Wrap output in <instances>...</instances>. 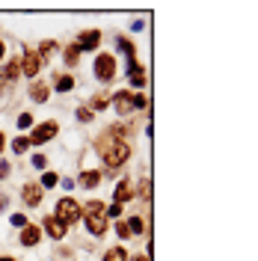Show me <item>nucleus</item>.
<instances>
[{
	"mask_svg": "<svg viewBox=\"0 0 258 261\" xmlns=\"http://www.w3.org/2000/svg\"><path fill=\"white\" fill-rule=\"evenodd\" d=\"M0 261H15L12 255H0Z\"/></svg>",
	"mask_w": 258,
	"mask_h": 261,
	"instance_id": "nucleus-41",
	"label": "nucleus"
},
{
	"mask_svg": "<svg viewBox=\"0 0 258 261\" xmlns=\"http://www.w3.org/2000/svg\"><path fill=\"white\" fill-rule=\"evenodd\" d=\"M6 208H9V196L0 193V211H6Z\"/></svg>",
	"mask_w": 258,
	"mask_h": 261,
	"instance_id": "nucleus-36",
	"label": "nucleus"
},
{
	"mask_svg": "<svg viewBox=\"0 0 258 261\" xmlns=\"http://www.w3.org/2000/svg\"><path fill=\"white\" fill-rule=\"evenodd\" d=\"M3 146H6V137H3V130H0V151H3Z\"/></svg>",
	"mask_w": 258,
	"mask_h": 261,
	"instance_id": "nucleus-38",
	"label": "nucleus"
},
{
	"mask_svg": "<svg viewBox=\"0 0 258 261\" xmlns=\"http://www.w3.org/2000/svg\"><path fill=\"white\" fill-rule=\"evenodd\" d=\"M68 89H74V77H71V74L57 77V92H68Z\"/></svg>",
	"mask_w": 258,
	"mask_h": 261,
	"instance_id": "nucleus-17",
	"label": "nucleus"
},
{
	"mask_svg": "<svg viewBox=\"0 0 258 261\" xmlns=\"http://www.w3.org/2000/svg\"><path fill=\"white\" fill-rule=\"evenodd\" d=\"M107 107H110V98H107V95H95V98H92V107H89V110L95 113V110H107Z\"/></svg>",
	"mask_w": 258,
	"mask_h": 261,
	"instance_id": "nucleus-20",
	"label": "nucleus"
},
{
	"mask_svg": "<svg viewBox=\"0 0 258 261\" xmlns=\"http://www.w3.org/2000/svg\"><path fill=\"white\" fill-rule=\"evenodd\" d=\"M24 205L27 208H39L42 205V199H45V190L39 187V184H24Z\"/></svg>",
	"mask_w": 258,
	"mask_h": 261,
	"instance_id": "nucleus-10",
	"label": "nucleus"
},
{
	"mask_svg": "<svg viewBox=\"0 0 258 261\" xmlns=\"http://www.w3.org/2000/svg\"><path fill=\"white\" fill-rule=\"evenodd\" d=\"M0 74H3V81L6 83H15L21 77V60H9L6 68H0Z\"/></svg>",
	"mask_w": 258,
	"mask_h": 261,
	"instance_id": "nucleus-14",
	"label": "nucleus"
},
{
	"mask_svg": "<svg viewBox=\"0 0 258 261\" xmlns=\"http://www.w3.org/2000/svg\"><path fill=\"white\" fill-rule=\"evenodd\" d=\"M134 107H145V95L143 92H134Z\"/></svg>",
	"mask_w": 258,
	"mask_h": 261,
	"instance_id": "nucleus-34",
	"label": "nucleus"
},
{
	"mask_svg": "<svg viewBox=\"0 0 258 261\" xmlns=\"http://www.w3.org/2000/svg\"><path fill=\"white\" fill-rule=\"evenodd\" d=\"M48 95H50V86H48V83H42V81H33L30 83V98L36 101V104H45V101H48Z\"/></svg>",
	"mask_w": 258,
	"mask_h": 261,
	"instance_id": "nucleus-13",
	"label": "nucleus"
},
{
	"mask_svg": "<svg viewBox=\"0 0 258 261\" xmlns=\"http://www.w3.org/2000/svg\"><path fill=\"white\" fill-rule=\"evenodd\" d=\"M78 54H81V50L74 48V45H68V48H65V65H74V63H78Z\"/></svg>",
	"mask_w": 258,
	"mask_h": 261,
	"instance_id": "nucleus-24",
	"label": "nucleus"
},
{
	"mask_svg": "<svg viewBox=\"0 0 258 261\" xmlns=\"http://www.w3.org/2000/svg\"><path fill=\"white\" fill-rule=\"evenodd\" d=\"M140 196H143V199H151V181L148 178L140 181Z\"/></svg>",
	"mask_w": 258,
	"mask_h": 261,
	"instance_id": "nucleus-28",
	"label": "nucleus"
},
{
	"mask_svg": "<svg viewBox=\"0 0 258 261\" xmlns=\"http://www.w3.org/2000/svg\"><path fill=\"white\" fill-rule=\"evenodd\" d=\"M12 226L24 228V226H27V217H24V214H12Z\"/></svg>",
	"mask_w": 258,
	"mask_h": 261,
	"instance_id": "nucleus-32",
	"label": "nucleus"
},
{
	"mask_svg": "<svg viewBox=\"0 0 258 261\" xmlns=\"http://www.w3.org/2000/svg\"><path fill=\"white\" fill-rule=\"evenodd\" d=\"M39 241H42V228L39 226H30L27 223V226L21 228V246H36Z\"/></svg>",
	"mask_w": 258,
	"mask_h": 261,
	"instance_id": "nucleus-12",
	"label": "nucleus"
},
{
	"mask_svg": "<svg viewBox=\"0 0 258 261\" xmlns=\"http://www.w3.org/2000/svg\"><path fill=\"white\" fill-rule=\"evenodd\" d=\"M95 77L101 83H110L116 77V57L113 54H98L95 57Z\"/></svg>",
	"mask_w": 258,
	"mask_h": 261,
	"instance_id": "nucleus-4",
	"label": "nucleus"
},
{
	"mask_svg": "<svg viewBox=\"0 0 258 261\" xmlns=\"http://www.w3.org/2000/svg\"><path fill=\"white\" fill-rule=\"evenodd\" d=\"M104 261H128V252H125L122 246H110V249L104 252Z\"/></svg>",
	"mask_w": 258,
	"mask_h": 261,
	"instance_id": "nucleus-16",
	"label": "nucleus"
},
{
	"mask_svg": "<svg viewBox=\"0 0 258 261\" xmlns=\"http://www.w3.org/2000/svg\"><path fill=\"white\" fill-rule=\"evenodd\" d=\"M98 45H101V30H83L81 36H78V45H74V48L78 50H95Z\"/></svg>",
	"mask_w": 258,
	"mask_h": 261,
	"instance_id": "nucleus-7",
	"label": "nucleus"
},
{
	"mask_svg": "<svg viewBox=\"0 0 258 261\" xmlns=\"http://www.w3.org/2000/svg\"><path fill=\"white\" fill-rule=\"evenodd\" d=\"M6 86H9V83L3 81V74H0V92H3V89H6Z\"/></svg>",
	"mask_w": 258,
	"mask_h": 261,
	"instance_id": "nucleus-40",
	"label": "nucleus"
},
{
	"mask_svg": "<svg viewBox=\"0 0 258 261\" xmlns=\"http://www.w3.org/2000/svg\"><path fill=\"white\" fill-rule=\"evenodd\" d=\"M122 214V205H110L107 211H104V217H119Z\"/></svg>",
	"mask_w": 258,
	"mask_h": 261,
	"instance_id": "nucleus-33",
	"label": "nucleus"
},
{
	"mask_svg": "<svg viewBox=\"0 0 258 261\" xmlns=\"http://www.w3.org/2000/svg\"><path fill=\"white\" fill-rule=\"evenodd\" d=\"M27 148H30V140H27V137H15V140H12V151H15V154H24Z\"/></svg>",
	"mask_w": 258,
	"mask_h": 261,
	"instance_id": "nucleus-18",
	"label": "nucleus"
},
{
	"mask_svg": "<svg viewBox=\"0 0 258 261\" xmlns=\"http://www.w3.org/2000/svg\"><path fill=\"white\" fill-rule=\"evenodd\" d=\"M60 134V125L54 122V119H48V122H39V125H33V134L27 137L30 140V146H45L48 140H54Z\"/></svg>",
	"mask_w": 258,
	"mask_h": 261,
	"instance_id": "nucleus-3",
	"label": "nucleus"
},
{
	"mask_svg": "<svg viewBox=\"0 0 258 261\" xmlns=\"http://www.w3.org/2000/svg\"><path fill=\"white\" fill-rule=\"evenodd\" d=\"M9 172H12V166H9V163H0V181L6 178V175H9Z\"/></svg>",
	"mask_w": 258,
	"mask_h": 261,
	"instance_id": "nucleus-35",
	"label": "nucleus"
},
{
	"mask_svg": "<svg viewBox=\"0 0 258 261\" xmlns=\"http://www.w3.org/2000/svg\"><path fill=\"white\" fill-rule=\"evenodd\" d=\"M128 199H134V184H131L128 178H122L113 190V205H125Z\"/></svg>",
	"mask_w": 258,
	"mask_h": 261,
	"instance_id": "nucleus-11",
	"label": "nucleus"
},
{
	"mask_svg": "<svg viewBox=\"0 0 258 261\" xmlns=\"http://www.w3.org/2000/svg\"><path fill=\"white\" fill-rule=\"evenodd\" d=\"M83 211H86V214H104L107 208H104V202H98V199H92V202H89V205H86Z\"/></svg>",
	"mask_w": 258,
	"mask_h": 261,
	"instance_id": "nucleus-23",
	"label": "nucleus"
},
{
	"mask_svg": "<svg viewBox=\"0 0 258 261\" xmlns=\"http://www.w3.org/2000/svg\"><path fill=\"white\" fill-rule=\"evenodd\" d=\"M131 261H151V258H148V255H134Z\"/></svg>",
	"mask_w": 258,
	"mask_h": 261,
	"instance_id": "nucleus-37",
	"label": "nucleus"
},
{
	"mask_svg": "<svg viewBox=\"0 0 258 261\" xmlns=\"http://www.w3.org/2000/svg\"><path fill=\"white\" fill-rule=\"evenodd\" d=\"M83 220H86L89 234H95V238L107 234V228H110V223H107V217H104V214H83Z\"/></svg>",
	"mask_w": 258,
	"mask_h": 261,
	"instance_id": "nucleus-6",
	"label": "nucleus"
},
{
	"mask_svg": "<svg viewBox=\"0 0 258 261\" xmlns=\"http://www.w3.org/2000/svg\"><path fill=\"white\" fill-rule=\"evenodd\" d=\"M3 57H6V45H3V42H0V60H3Z\"/></svg>",
	"mask_w": 258,
	"mask_h": 261,
	"instance_id": "nucleus-39",
	"label": "nucleus"
},
{
	"mask_svg": "<svg viewBox=\"0 0 258 261\" xmlns=\"http://www.w3.org/2000/svg\"><path fill=\"white\" fill-rule=\"evenodd\" d=\"M33 166H36V169H45V166H48V158H45V154H36V158H33Z\"/></svg>",
	"mask_w": 258,
	"mask_h": 261,
	"instance_id": "nucleus-31",
	"label": "nucleus"
},
{
	"mask_svg": "<svg viewBox=\"0 0 258 261\" xmlns=\"http://www.w3.org/2000/svg\"><path fill=\"white\" fill-rule=\"evenodd\" d=\"M128 228H131V238H134V234H140V231H143V220H140V217H131Z\"/></svg>",
	"mask_w": 258,
	"mask_h": 261,
	"instance_id": "nucleus-27",
	"label": "nucleus"
},
{
	"mask_svg": "<svg viewBox=\"0 0 258 261\" xmlns=\"http://www.w3.org/2000/svg\"><path fill=\"white\" fill-rule=\"evenodd\" d=\"M42 71V57L36 54V50H24V60H21V74H27V77H36Z\"/></svg>",
	"mask_w": 258,
	"mask_h": 261,
	"instance_id": "nucleus-5",
	"label": "nucleus"
},
{
	"mask_svg": "<svg viewBox=\"0 0 258 261\" xmlns=\"http://www.w3.org/2000/svg\"><path fill=\"white\" fill-rule=\"evenodd\" d=\"M78 119H81V122H92V119H95V113H92L89 107H81V110H78Z\"/></svg>",
	"mask_w": 258,
	"mask_h": 261,
	"instance_id": "nucleus-30",
	"label": "nucleus"
},
{
	"mask_svg": "<svg viewBox=\"0 0 258 261\" xmlns=\"http://www.w3.org/2000/svg\"><path fill=\"white\" fill-rule=\"evenodd\" d=\"M131 86H134V89H143V86H145V74H143V68L131 71Z\"/></svg>",
	"mask_w": 258,
	"mask_h": 261,
	"instance_id": "nucleus-19",
	"label": "nucleus"
},
{
	"mask_svg": "<svg viewBox=\"0 0 258 261\" xmlns=\"http://www.w3.org/2000/svg\"><path fill=\"white\" fill-rule=\"evenodd\" d=\"M98 151H101V158H104V163H110V166H122V163L131 158V146L125 143V140H116V137H110V134H101L98 137Z\"/></svg>",
	"mask_w": 258,
	"mask_h": 261,
	"instance_id": "nucleus-1",
	"label": "nucleus"
},
{
	"mask_svg": "<svg viewBox=\"0 0 258 261\" xmlns=\"http://www.w3.org/2000/svg\"><path fill=\"white\" fill-rule=\"evenodd\" d=\"M42 228L48 231V238H54V241H63L65 234H68V226H63V223H60V220H57L54 214H50V217H45Z\"/></svg>",
	"mask_w": 258,
	"mask_h": 261,
	"instance_id": "nucleus-9",
	"label": "nucleus"
},
{
	"mask_svg": "<svg viewBox=\"0 0 258 261\" xmlns=\"http://www.w3.org/2000/svg\"><path fill=\"white\" fill-rule=\"evenodd\" d=\"M57 48V42H50V39H45V42H42V45H39V50H36V54H39V57H42V63H45V57H48L50 50Z\"/></svg>",
	"mask_w": 258,
	"mask_h": 261,
	"instance_id": "nucleus-21",
	"label": "nucleus"
},
{
	"mask_svg": "<svg viewBox=\"0 0 258 261\" xmlns=\"http://www.w3.org/2000/svg\"><path fill=\"white\" fill-rule=\"evenodd\" d=\"M113 104H116V113H119V116H131V113H134V92H128V89L116 92Z\"/></svg>",
	"mask_w": 258,
	"mask_h": 261,
	"instance_id": "nucleus-8",
	"label": "nucleus"
},
{
	"mask_svg": "<svg viewBox=\"0 0 258 261\" xmlns=\"http://www.w3.org/2000/svg\"><path fill=\"white\" fill-rule=\"evenodd\" d=\"M54 211H57L54 217H57L63 226H68V223H78V220H81V211H83V208L74 202V199H71V196H63V199L57 202V208H54Z\"/></svg>",
	"mask_w": 258,
	"mask_h": 261,
	"instance_id": "nucleus-2",
	"label": "nucleus"
},
{
	"mask_svg": "<svg viewBox=\"0 0 258 261\" xmlns=\"http://www.w3.org/2000/svg\"><path fill=\"white\" fill-rule=\"evenodd\" d=\"M18 128H33V113H21L18 116Z\"/></svg>",
	"mask_w": 258,
	"mask_h": 261,
	"instance_id": "nucleus-29",
	"label": "nucleus"
},
{
	"mask_svg": "<svg viewBox=\"0 0 258 261\" xmlns=\"http://www.w3.org/2000/svg\"><path fill=\"white\" fill-rule=\"evenodd\" d=\"M98 184H101V169H86V172H81V187L95 190Z\"/></svg>",
	"mask_w": 258,
	"mask_h": 261,
	"instance_id": "nucleus-15",
	"label": "nucleus"
},
{
	"mask_svg": "<svg viewBox=\"0 0 258 261\" xmlns=\"http://www.w3.org/2000/svg\"><path fill=\"white\" fill-rule=\"evenodd\" d=\"M119 50H125V54H128L131 60H134V54H137V50H134V45H131V42L125 39V36H119Z\"/></svg>",
	"mask_w": 258,
	"mask_h": 261,
	"instance_id": "nucleus-26",
	"label": "nucleus"
},
{
	"mask_svg": "<svg viewBox=\"0 0 258 261\" xmlns=\"http://www.w3.org/2000/svg\"><path fill=\"white\" fill-rule=\"evenodd\" d=\"M57 181H60V175H57V172H45L39 187H42V190H45V187H57Z\"/></svg>",
	"mask_w": 258,
	"mask_h": 261,
	"instance_id": "nucleus-22",
	"label": "nucleus"
},
{
	"mask_svg": "<svg viewBox=\"0 0 258 261\" xmlns=\"http://www.w3.org/2000/svg\"><path fill=\"white\" fill-rule=\"evenodd\" d=\"M116 234H119L122 241H128V238H131V228H128V223H125V220H119V223H116Z\"/></svg>",
	"mask_w": 258,
	"mask_h": 261,
	"instance_id": "nucleus-25",
	"label": "nucleus"
}]
</instances>
